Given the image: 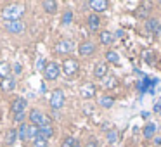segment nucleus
Returning <instances> with one entry per match:
<instances>
[{
  "label": "nucleus",
  "instance_id": "412c9836",
  "mask_svg": "<svg viewBox=\"0 0 161 147\" xmlns=\"http://www.w3.org/2000/svg\"><path fill=\"white\" fill-rule=\"evenodd\" d=\"M38 137L40 139H45V140H49V139H52L54 137V128L52 126H43V128H38Z\"/></svg>",
  "mask_w": 161,
  "mask_h": 147
},
{
  "label": "nucleus",
  "instance_id": "473e14b6",
  "mask_svg": "<svg viewBox=\"0 0 161 147\" xmlns=\"http://www.w3.org/2000/svg\"><path fill=\"white\" fill-rule=\"evenodd\" d=\"M154 112L161 114V97H159V101H156V104H154Z\"/></svg>",
  "mask_w": 161,
  "mask_h": 147
},
{
  "label": "nucleus",
  "instance_id": "cd10ccee",
  "mask_svg": "<svg viewBox=\"0 0 161 147\" xmlns=\"http://www.w3.org/2000/svg\"><path fill=\"white\" fill-rule=\"evenodd\" d=\"M76 139L75 137H64L63 139V142H61V147H75L76 145Z\"/></svg>",
  "mask_w": 161,
  "mask_h": 147
},
{
  "label": "nucleus",
  "instance_id": "5701e85b",
  "mask_svg": "<svg viewBox=\"0 0 161 147\" xmlns=\"http://www.w3.org/2000/svg\"><path fill=\"white\" fill-rule=\"evenodd\" d=\"M7 76H11V64L2 61V63H0V81Z\"/></svg>",
  "mask_w": 161,
  "mask_h": 147
},
{
  "label": "nucleus",
  "instance_id": "6e6552de",
  "mask_svg": "<svg viewBox=\"0 0 161 147\" xmlns=\"http://www.w3.org/2000/svg\"><path fill=\"white\" fill-rule=\"evenodd\" d=\"M97 95V87L95 83H90V81H85L83 85L80 87V97L88 101V99H94Z\"/></svg>",
  "mask_w": 161,
  "mask_h": 147
},
{
  "label": "nucleus",
  "instance_id": "20e7f679",
  "mask_svg": "<svg viewBox=\"0 0 161 147\" xmlns=\"http://www.w3.org/2000/svg\"><path fill=\"white\" fill-rule=\"evenodd\" d=\"M78 69H80V63H78L76 59H73V57H66V59L63 61L61 71H63L66 76H75V74L78 73Z\"/></svg>",
  "mask_w": 161,
  "mask_h": 147
},
{
  "label": "nucleus",
  "instance_id": "a211bd4d",
  "mask_svg": "<svg viewBox=\"0 0 161 147\" xmlns=\"http://www.w3.org/2000/svg\"><path fill=\"white\" fill-rule=\"evenodd\" d=\"M99 42H101L102 45H111V43L114 42V35H113L111 31H108V30H104V31H101V35H99Z\"/></svg>",
  "mask_w": 161,
  "mask_h": 147
},
{
  "label": "nucleus",
  "instance_id": "7ed1b4c3",
  "mask_svg": "<svg viewBox=\"0 0 161 147\" xmlns=\"http://www.w3.org/2000/svg\"><path fill=\"white\" fill-rule=\"evenodd\" d=\"M28 119H30V123H31L33 126H36V128H43V126H49L50 125V119L47 118L40 109H36V107H33L31 111H30Z\"/></svg>",
  "mask_w": 161,
  "mask_h": 147
},
{
  "label": "nucleus",
  "instance_id": "4be33fe9",
  "mask_svg": "<svg viewBox=\"0 0 161 147\" xmlns=\"http://www.w3.org/2000/svg\"><path fill=\"white\" fill-rule=\"evenodd\" d=\"M99 106L104 109H111L114 106V97H109V95H104V97L99 99Z\"/></svg>",
  "mask_w": 161,
  "mask_h": 147
},
{
  "label": "nucleus",
  "instance_id": "7c9ffc66",
  "mask_svg": "<svg viewBox=\"0 0 161 147\" xmlns=\"http://www.w3.org/2000/svg\"><path fill=\"white\" fill-rule=\"evenodd\" d=\"M45 66H47V61L42 57V59H38V61H36V66H35V68H36L38 71H45Z\"/></svg>",
  "mask_w": 161,
  "mask_h": 147
},
{
  "label": "nucleus",
  "instance_id": "ddd939ff",
  "mask_svg": "<svg viewBox=\"0 0 161 147\" xmlns=\"http://www.w3.org/2000/svg\"><path fill=\"white\" fill-rule=\"evenodd\" d=\"M108 74H109V66H108V63H102V61H101V63H97V64L94 66V76L97 78V80L102 81L106 76H108Z\"/></svg>",
  "mask_w": 161,
  "mask_h": 147
},
{
  "label": "nucleus",
  "instance_id": "c756f323",
  "mask_svg": "<svg viewBox=\"0 0 161 147\" xmlns=\"http://www.w3.org/2000/svg\"><path fill=\"white\" fill-rule=\"evenodd\" d=\"M142 56H144V59H146L151 66H154V54H153V50H146Z\"/></svg>",
  "mask_w": 161,
  "mask_h": 147
},
{
  "label": "nucleus",
  "instance_id": "f704fd0d",
  "mask_svg": "<svg viewBox=\"0 0 161 147\" xmlns=\"http://www.w3.org/2000/svg\"><path fill=\"white\" fill-rule=\"evenodd\" d=\"M21 71H23L21 64H19V63H16V64H14V73H16V74H19V73H21Z\"/></svg>",
  "mask_w": 161,
  "mask_h": 147
},
{
  "label": "nucleus",
  "instance_id": "f257e3e1",
  "mask_svg": "<svg viewBox=\"0 0 161 147\" xmlns=\"http://www.w3.org/2000/svg\"><path fill=\"white\" fill-rule=\"evenodd\" d=\"M26 9L25 5H19V4H9L2 9V18L4 21H21V18L25 16Z\"/></svg>",
  "mask_w": 161,
  "mask_h": 147
},
{
  "label": "nucleus",
  "instance_id": "c9c22d12",
  "mask_svg": "<svg viewBox=\"0 0 161 147\" xmlns=\"http://www.w3.org/2000/svg\"><path fill=\"white\" fill-rule=\"evenodd\" d=\"M75 147H81V145H80V144H76V145H75Z\"/></svg>",
  "mask_w": 161,
  "mask_h": 147
},
{
  "label": "nucleus",
  "instance_id": "4468645a",
  "mask_svg": "<svg viewBox=\"0 0 161 147\" xmlns=\"http://www.w3.org/2000/svg\"><path fill=\"white\" fill-rule=\"evenodd\" d=\"M146 30L149 33H153L154 36H159L161 35V23L158 21V19H154V18H149L146 21Z\"/></svg>",
  "mask_w": 161,
  "mask_h": 147
},
{
  "label": "nucleus",
  "instance_id": "0eeeda50",
  "mask_svg": "<svg viewBox=\"0 0 161 147\" xmlns=\"http://www.w3.org/2000/svg\"><path fill=\"white\" fill-rule=\"evenodd\" d=\"M64 101H66V97H64L63 88L52 90V95H50V107L52 109H61L64 106Z\"/></svg>",
  "mask_w": 161,
  "mask_h": 147
},
{
  "label": "nucleus",
  "instance_id": "9d476101",
  "mask_svg": "<svg viewBox=\"0 0 161 147\" xmlns=\"http://www.w3.org/2000/svg\"><path fill=\"white\" fill-rule=\"evenodd\" d=\"M94 52H95V43L90 42V40H85V42H81L78 45V54L81 57H90Z\"/></svg>",
  "mask_w": 161,
  "mask_h": 147
},
{
  "label": "nucleus",
  "instance_id": "b1692460",
  "mask_svg": "<svg viewBox=\"0 0 161 147\" xmlns=\"http://www.w3.org/2000/svg\"><path fill=\"white\" fill-rule=\"evenodd\" d=\"M106 61H108L109 64H118L119 63L118 52H114V50H108V52H106Z\"/></svg>",
  "mask_w": 161,
  "mask_h": 147
},
{
  "label": "nucleus",
  "instance_id": "72a5a7b5",
  "mask_svg": "<svg viewBox=\"0 0 161 147\" xmlns=\"http://www.w3.org/2000/svg\"><path fill=\"white\" fill-rule=\"evenodd\" d=\"M85 147H99V142H97V140L92 139V140H88V142L85 144Z\"/></svg>",
  "mask_w": 161,
  "mask_h": 147
},
{
  "label": "nucleus",
  "instance_id": "dca6fc26",
  "mask_svg": "<svg viewBox=\"0 0 161 147\" xmlns=\"http://www.w3.org/2000/svg\"><path fill=\"white\" fill-rule=\"evenodd\" d=\"M87 26L92 33L99 31V28H101V18H99V14H94V12H92L87 18Z\"/></svg>",
  "mask_w": 161,
  "mask_h": 147
},
{
  "label": "nucleus",
  "instance_id": "aec40b11",
  "mask_svg": "<svg viewBox=\"0 0 161 147\" xmlns=\"http://www.w3.org/2000/svg\"><path fill=\"white\" fill-rule=\"evenodd\" d=\"M18 139H19L18 137V128L7 130V133H5V144H7V145H14Z\"/></svg>",
  "mask_w": 161,
  "mask_h": 147
},
{
  "label": "nucleus",
  "instance_id": "2eb2a0df",
  "mask_svg": "<svg viewBox=\"0 0 161 147\" xmlns=\"http://www.w3.org/2000/svg\"><path fill=\"white\" fill-rule=\"evenodd\" d=\"M16 87H18V81H16V78L12 76V74L0 81V88H2V92H14Z\"/></svg>",
  "mask_w": 161,
  "mask_h": 147
},
{
  "label": "nucleus",
  "instance_id": "f03ea898",
  "mask_svg": "<svg viewBox=\"0 0 161 147\" xmlns=\"http://www.w3.org/2000/svg\"><path fill=\"white\" fill-rule=\"evenodd\" d=\"M18 137L19 140H23V142H26V140H35L36 137H38V128L36 126H33L31 123H21L18 128Z\"/></svg>",
  "mask_w": 161,
  "mask_h": 147
},
{
  "label": "nucleus",
  "instance_id": "f8f14e48",
  "mask_svg": "<svg viewBox=\"0 0 161 147\" xmlns=\"http://www.w3.org/2000/svg\"><path fill=\"white\" fill-rule=\"evenodd\" d=\"M26 106H28V102H26L25 97H16L14 101H12V104H11V112H12V114L25 112L26 111Z\"/></svg>",
  "mask_w": 161,
  "mask_h": 147
},
{
  "label": "nucleus",
  "instance_id": "bb28decb",
  "mask_svg": "<svg viewBox=\"0 0 161 147\" xmlns=\"http://www.w3.org/2000/svg\"><path fill=\"white\" fill-rule=\"evenodd\" d=\"M106 137H108V142L116 144L119 140V132H116V130H109V132L106 133Z\"/></svg>",
  "mask_w": 161,
  "mask_h": 147
},
{
  "label": "nucleus",
  "instance_id": "6ab92c4d",
  "mask_svg": "<svg viewBox=\"0 0 161 147\" xmlns=\"http://www.w3.org/2000/svg\"><path fill=\"white\" fill-rule=\"evenodd\" d=\"M102 87L108 88V90H111V88L118 87V78H116L114 74H108V76L102 80Z\"/></svg>",
  "mask_w": 161,
  "mask_h": 147
},
{
  "label": "nucleus",
  "instance_id": "c85d7f7f",
  "mask_svg": "<svg viewBox=\"0 0 161 147\" xmlns=\"http://www.w3.org/2000/svg\"><path fill=\"white\" fill-rule=\"evenodd\" d=\"M33 145H35V147H49V140H45V139H40V137H36V139L33 140Z\"/></svg>",
  "mask_w": 161,
  "mask_h": 147
},
{
  "label": "nucleus",
  "instance_id": "f3484780",
  "mask_svg": "<svg viewBox=\"0 0 161 147\" xmlns=\"http://www.w3.org/2000/svg\"><path fill=\"white\" fill-rule=\"evenodd\" d=\"M57 7H59V4H57L56 0H43L42 2V9L47 12V14H56Z\"/></svg>",
  "mask_w": 161,
  "mask_h": 147
},
{
  "label": "nucleus",
  "instance_id": "393cba45",
  "mask_svg": "<svg viewBox=\"0 0 161 147\" xmlns=\"http://www.w3.org/2000/svg\"><path fill=\"white\" fill-rule=\"evenodd\" d=\"M154 133H156V125L154 123H147L146 128H144V137L146 139H153Z\"/></svg>",
  "mask_w": 161,
  "mask_h": 147
},
{
  "label": "nucleus",
  "instance_id": "1a4fd4ad",
  "mask_svg": "<svg viewBox=\"0 0 161 147\" xmlns=\"http://www.w3.org/2000/svg\"><path fill=\"white\" fill-rule=\"evenodd\" d=\"M4 28H5V31L11 33V35H19V33L25 31V23L23 21H5Z\"/></svg>",
  "mask_w": 161,
  "mask_h": 147
},
{
  "label": "nucleus",
  "instance_id": "2f4dec72",
  "mask_svg": "<svg viewBox=\"0 0 161 147\" xmlns=\"http://www.w3.org/2000/svg\"><path fill=\"white\" fill-rule=\"evenodd\" d=\"M12 116H14V121H16V123H19V125H21V123H25V118H26L25 112H19V114H12Z\"/></svg>",
  "mask_w": 161,
  "mask_h": 147
},
{
  "label": "nucleus",
  "instance_id": "423d86ee",
  "mask_svg": "<svg viewBox=\"0 0 161 147\" xmlns=\"http://www.w3.org/2000/svg\"><path fill=\"white\" fill-rule=\"evenodd\" d=\"M61 74V64H57L56 61H49L45 66V71H43V76H45L47 81H54L57 80Z\"/></svg>",
  "mask_w": 161,
  "mask_h": 147
},
{
  "label": "nucleus",
  "instance_id": "a878e982",
  "mask_svg": "<svg viewBox=\"0 0 161 147\" xmlns=\"http://www.w3.org/2000/svg\"><path fill=\"white\" fill-rule=\"evenodd\" d=\"M71 21H73V11H71V9H66L64 14H63V24L64 26H69Z\"/></svg>",
  "mask_w": 161,
  "mask_h": 147
},
{
  "label": "nucleus",
  "instance_id": "9b49d317",
  "mask_svg": "<svg viewBox=\"0 0 161 147\" xmlns=\"http://www.w3.org/2000/svg\"><path fill=\"white\" fill-rule=\"evenodd\" d=\"M87 5L94 11V14H101V12L108 11L109 2L108 0H90V2H87Z\"/></svg>",
  "mask_w": 161,
  "mask_h": 147
},
{
  "label": "nucleus",
  "instance_id": "39448f33",
  "mask_svg": "<svg viewBox=\"0 0 161 147\" xmlns=\"http://www.w3.org/2000/svg\"><path fill=\"white\" fill-rule=\"evenodd\" d=\"M75 50V42L73 40H68V38H63L54 45V52L59 54V56H68Z\"/></svg>",
  "mask_w": 161,
  "mask_h": 147
}]
</instances>
